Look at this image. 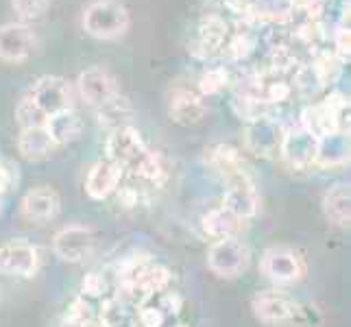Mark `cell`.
Wrapping results in <instances>:
<instances>
[{"label": "cell", "instance_id": "cell-1", "mask_svg": "<svg viewBox=\"0 0 351 327\" xmlns=\"http://www.w3.org/2000/svg\"><path fill=\"white\" fill-rule=\"evenodd\" d=\"M81 27L94 40H118L131 29V14L120 0H92L81 14Z\"/></svg>", "mask_w": 351, "mask_h": 327}, {"label": "cell", "instance_id": "cell-2", "mask_svg": "<svg viewBox=\"0 0 351 327\" xmlns=\"http://www.w3.org/2000/svg\"><path fill=\"white\" fill-rule=\"evenodd\" d=\"M314 138L321 140L332 133H349V99L343 92H330L323 101L308 105L301 112V125Z\"/></svg>", "mask_w": 351, "mask_h": 327}, {"label": "cell", "instance_id": "cell-3", "mask_svg": "<svg viewBox=\"0 0 351 327\" xmlns=\"http://www.w3.org/2000/svg\"><path fill=\"white\" fill-rule=\"evenodd\" d=\"M168 286H171V271L157 262H133L123 273V290L136 306L142 299L168 290Z\"/></svg>", "mask_w": 351, "mask_h": 327}, {"label": "cell", "instance_id": "cell-4", "mask_svg": "<svg viewBox=\"0 0 351 327\" xmlns=\"http://www.w3.org/2000/svg\"><path fill=\"white\" fill-rule=\"evenodd\" d=\"M105 153H107V160L118 164L123 171L133 173L144 162V157L151 153V149L147 147V142L142 140L138 129L125 125V127L112 129L110 138L105 142Z\"/></svg>", "mask_w": 351, "mask_h": 327}, {"label": "cell", "instance_id": "cell-5", "mask_svg": "<svg viewBox=\"0 0 351 327\" xmlns=\"http://www.w3.org/2000/svg\"><path fill=\"white\" fill-rule=\"evenodd\" d=\"M260 271L277 286L297 284L306 277V260L290 247H271L264 251Z\"/></svg>", "mask_w": 351, "mask_h": 327}, {"label": "cell", "instance_id": "cell-6", "mask_svg": "<svg viewBox=\"0 0 351 327\" xmlns=\"http://www.w3.org/2000/svg\"><path fill=\"white\" fill-rule=\"evenodd\" d=\"M284 125L273 116H262L245 125V147L249 153L262 160H273L280 157L282 140H284Z\"/></svg>", "mask_w": 351, "mask_h": 327}, {"label": "cell", "instance_id": "cell-7", "mask_svg": "<svg viewBox=\"0 0 351 327\" xmlns=\"http://www.w3.org/2000/svg\"><path fill=\"white\" fill-rule=\"evenodd\" d=\"M249 260V249L238 238L214 240L208 249V269L214 275L225 277V280H232V277H238L242 271H247Z\"/></svg>", "mask_w": 351, "mask_h": 327}, {"label": "cell", "instance_id": "cell-8", "mask_svg": "<svg viewBox=\"0 0 351 327\" xmlns=\"http://www.w3.org/2000/svg\"><path fill=\"white\" fill-rule=\"evenodd\" d=\"M29 99L40 107V112L51 118L55 114H62L66 109H72V88L62 77L44 75L33 83L29 90Z\"/></svg>", "mask_w": 351, "mask_h": 327}, {"label": "cell", "instance_id": "cell-9", "mask_svg": "<svg viewBox=\"0 0 351 327\" xmlns=\"http://www.w3.org/2000/svg\"><path fill=\"white\" fill-rule=\"evenodd\" d=\"M38 51V35L24 22L0 24V62L22 64Z\"/></svg>", "mask_w": 351, "mask_h": 327}, {"label": "cell", "instance_id": "cell-10", "mask_svg": "<svg viewBox=\"0 0 351 327\" xmlns=\"http://www.w3.org/2000/svg\"><path fill=\"white\" fill-rule=\"evenodd\" d=\"M53 249L57 258L64 262L79 264L86 260L94 249V232L88 225H66L53 238Z\"/></svg>", "mask_w": 351, "mask_h": 327}, {"label": "cell", "instance_id": "cell-11", "mask_svg": "<svg viewBox=\"0 0 351 327\" xmlns=\"http://www.w3.org/2000/svg\"><path fill=\"white\" fill-rule=\"evenodd\" d=\"M40 256L29 240L14 238L0 245V271L11 277H33L38 273Z\"/></svg>", "mask_w": 351, "mask_h": 327}, {"label": "cell", "instance_id": "cell-12", "mask_svg": "<svg viewBox=\"0 0 351 327\" xmlns=\"http://www.w3.org/2000/svg\"><path fill=\"white\" fill-rule=\"evenodd\" d=\"M77 90L81 94V99L94 109L110 103L120 94L118 81L114 79L112 72L105 70L103 66H92L88 70H83L77 79Z\"/></svg>", "mask_w": 351, "mask_h": 327}, {"label": "cell", "instance_id": "cell-13", "mask_svg": "<svg viewBox=\"0 0 351 327\" xmlns=\"http://www.w3.org/2000/svg\"><path fill=\"white\" fill-rule=\"evenodd\" d=\"M232 33L229 22L221 16H203L199 20V29H197V38L192 42L190 53L197 59H212V57H221L223 46Z\"/></svg>", "mask_w": 351, "mask_h": 327}, {"label": "cell", "instance_id": "cell-14", "mask_svg": "<svg viewBox=\"0 0 351 327\" xmlns=\"http://www.w3.org/2000/svg\"><path fill=\"white\" fill-rule=\"evenodd\" d=\"M208 114V105L205 99L188 86H175L171 90V99H168V116L175 125L181 127H195Z\"/></svg>", "mask_w": 351, "mask_h": 327}, {"label": "cell", "instance_id": "cell-15", "mask_svg": "<svg viewBox=\"0 0 351 327\" xmlns=\"http://www.w3.org/2000/svg\"><path fill=\"white\" fill-rule=\"evenodd\" d=\"M299 304L288 295L277 293V290H264L251 299V310L256 319L266 325H280V323H293Z\"/></svg>", "mask_w": 351, "mask_h": 327}, {"label": "cell", "instance_id": "cell-16", "mask_svg": "<svg viewBox=\"0 0 351 327\" xmlns=\"http://www.w3.org/2000/svg\"><path fill=\"white\" fill-rule=\"evenodd\" d=\"M317 138L308 133L304 127L288 129L284 133L280 157L295 171H304L308 166H314V157H317Z\"/></svg>", "mask_w": 351, "mask_h": 327}, {"label": "cell", "instance_id": "cell-17", "mask_svg": "<svg viewBox=\"0 0 351 327\" xmlns=\"http://www.w3.org/2000/svg\"><path fill=\"white\" fill-rule=\"evenodd\" d=\"M62 210V197L51 186H38L22 197V214L31 223H48Z\"/></svg>", "mask_w": 351, "mask_h": 327}, {"label": "cell", "instance_id": "cell-18", "mask_svg": "<svg viewBox=\"0 0 351 327\" xmlns=\"http://www.w3.org/2000/svg\"><path fill=\"white\" fill-rule=\"evenodd\" d=\"M125 171L112 160H101L96 162L86 177V192L94 201H105L110 199L114 192H118L120 181H123Z\"/></svg>", "mask_w": 351, "mask_h": 327}, {"label": "cell", "instance_id": "cell-19", "mask_svg": "<svg viewBox=\"0 0 351 327\" xmlns=\"http://www.w3.org/2000/svg\"><path fill=\"white\" fill-rule=\"evenodd\" d=\"M205 162L210 164V168L216 175H221L229 184L249 177L245 157L232 144H216V147L208 149L205 151Z\"/></svg>", "mask_w": 351, "mask_h": 327}, {"label": "cell", "instance_id": "cell-20", "mask_svg": "<svg viewBox=\"0 0 351 327\" xmlns=\"http://www.w3.org/2000/svg\"><path fill=\"white\" fill-rule=\"evenodd\" d=\"M223 205L238 218H242V221H249V218L256 216L260 210V195L251 177L232 181L223 197Z\"/></svg>", "mask_w": 351, "mask_h": 327}, {"label": "cell", "instance_id": "cell-21", "mask_svg": "<svg viewBox=\"0 0 351 327\" xmlns=\"http://www.w3.org/2000/svg\"><path fill=\"white\" fill-rule=\"evenodd\" d=\"M57 151V144L48 133L46 125L20 129L18 136V153L29 162H42Z\"/></svg>", "mask_w": 351, "mask_h": 327}, {"label": "cell", "instance_id": "cell-22", "mask_svg": "<svg viewBox=\"0 0 351 327\" xmlns=\"http://www.w3.org/2000/svg\"><path fill=\"white\" fill-rule=\"evenodd\" d=\"M245 229V221L238 218L234 212H229L225 205L212 208L203 216V232L214 240L223 238H238V234Z\"/></svg>", "mask_w": 351, "mask_h": 327}, {"label": "cell", "instance_id": "cell-23", "mask_svg": "<svg viewBox=\"0 0 351 327\" xmlns=\"http://www.w3.org/2000/svg\"><path fill=\"white\" fill-rule=\"evenodd\" d=\"M321 208L325 218L336 225V227H349L351 223V192L347 184H338L332 186L328 192L323 195Z\"/></svg>", "mask_w": 351, "mask_h": 327}, {"label": "cell", "instance_id": "cell-24", "mask_svg": "<svg viewBox=\"0 0 351 327\" xmlns=\"http://www.w3.org/2000/svg\"><path fill=\"white\" fill-rule=\"evenodd\" d=\"M349 162V133L338 131L332 136H325L317 142V157L314 166L334 168Z\"/></svg>", "mask_w": 351, "mask_h": 327}, {"label": "cell", "instance_id": "cell-25", "mask_svg": "<svg viewBox=\"0 0 351 327\" xmlns=\"http://www.w3.org/2000/svg\"><path fill=\"white\" fill-rule=\"evenodd\" d=\"M46 129L51 133V138L55 140L57 149L59 147H66V144H72L81 138L83 133V120L81 116L75 112V107L66 109L62 114H55L46 120Z\"/></svg>", "mask_w": 351, "mask_h": 327}, {"label": "cell", "instance_id": "cell-26", "mask_svg": "<svg viewBox=\"0 0 351 327\" xmlns=\"http://www.w3.org/2000/svg\"><path fill=\"white\" fill-rule=\"evenodd\" d=\"M290 81H293V88L301 96H306V99H314V96H319L325 88H330L328 79H325L321 68L314 64L312 59L304 64H297L295 70L290 72Z\"/></svg>", "mask_w": 351, "mask_h": 327}, {"label": "cell", "instance_id": "cell-27", "mask_svg": "<svg viewBox=\"0 0 351 327\" xmlns=\"http://www.w3.org/2000/svg\"><path fill=\"white\" fill-rule=\"evenodd\" d=\"M249 29H251V24L245 27V31L238 27V31L229 33L221 57L229 59V62H245V59H249L253 51H256V38H253Z\"/></svg>", "mask_w": 351, "mask_h": 327}, {"label": "cell", "instance_id": "cell-28", "mask_svg": "<svg viewBox=\"0 0 351 327\" xmlns=\"http://www.w3.org/2000/svg\"><path fill=\"white\" fill-rule=\"evenodd\" d=\"M96 116H99V123L105 125V127H112V129H118V127H125L131 118V105L125 96H116L110 103L101 105L96 109Z\"/></svg>", "mask_w": 351, "mask_h": 327}, {"label": "cell", "instance_id": "cell-29", "mask_svg": "<svg viewBox=\"0 0 351 327\" xmlns=\"http://www.w3.org/2000/svg\"><path fill=\"white\" fill-rule=\"evenodd\" d=\"M232 79H229V70L225 66H212L203 72L199 77V83H197V92L203 96H214V94H221Z\"/></svg>", "mask_w": 351, "mask_h": 327}, {"label": "cell", "instance_id": "cell-30", "mask_svg": "<svg viewBox=\"0 0 351 327\" xmlns=\"http://www.w3.org/2000/svg\"><path fill=\"white\" fill-rule=\"evenodd\" d=\"M51 3L53 0H11V7L16 11L18 22L29 24L44 18L46 11L51 9Z\"/></svg>", "mask_w": 351, "mask_h": 327}, {"label": "cell", "instance_id": "cell-31", "mask_svg": "<svg viewBox=\"0 0 351 327\" xmlns=\"http://www.w3.org/2000/svg\"><path fill=\"white\" fill-rule=\"evenodd\" d=\"M46 116L40 112V107L35 105L29 96H24V99L18 103L16 107V123L20 125V129H27V127H40V125H46Z\"/></svg>", "mask_w": 351, "mask_h": 327}, {"label": "cell", "instance_id": "cell-32", "mask_svg": "<svg viewBox=\"0 0 351 327\" xmlns=\"http://www.w3.org/2000/svg\"><path fill=\"white\" fill-rule=\"evenodd\" d=\"M351 33H349V27H341V24H336V29L332 31V53L341 59L343 64L349 62V55H351Z\"/></svg>", "mask_w": 351, "mask_h": 327}, {"label": "cell", "instance_id": "cell-33", "mask_svg": "<svg viewBox=\"0 0 351 327\" xmlns=\"http://www.w3.org/2000/svg\"><path fill=\"white\" fill-rule=\"evenodd\" d=\"M107 290L105 277L99 273H90L86 280H83V299H101Z\"/></svg>", "mask_w": 351, "mask_h": 327}, {"label": "cell", "instance_id": "cell-34", "mask_svg": "<svg viewBox=\"0 0 351 327\" xmlns=\"http://www.w3.org/2000/svg\"><path fill=\"white\" fill-rule=\"evenodd\" d=\"M14 184H16L14 168L0 164V210H3V199H5V195H7L11 188H14Z\"/></svg>", "mask_w": 351, "mask_h": 327}]
</instances>
